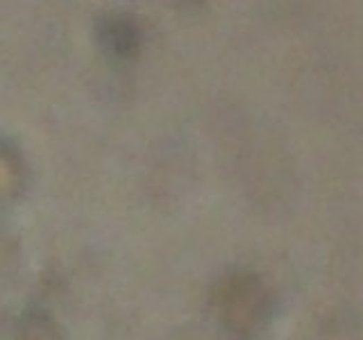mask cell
Returning a JSON list of instances; mask_svg holds the SVG:
<instances>
[{
	"instance_id": "obj_1",
	"label": "cell",
	"mask_w": 363,
	"mask_h": 340,
	"mask_svg": "<svg viewBox=\"0 0 363 340\" xmlns=\"http://www.w3.org/2000/svg\"><path fill=\"white\" fill-rule=\"evenodd\" d=\"M98 41L109 57L113 60H132L139 50V32L132 26V21L111 16L100 23Z\"/></svg>"
}]
</instances>
